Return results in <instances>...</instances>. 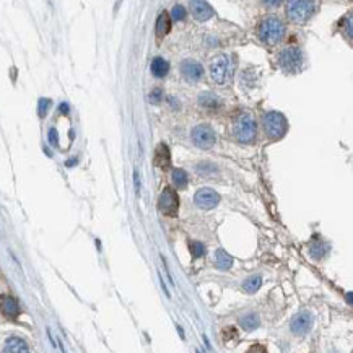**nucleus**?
<instances>
[{"instance_id":"f257e3e1","label":"nucleus","mask_w":353,"mask_h":353,"mask_svg":"<svg viewBox=\"0 0 353 353\" xmlns=\"http://www.w3.org/2000/svg\"><path fill=\"white\" fill-rule=\"evenodd\" d=\"M283 33H285V26L280 20L277 18H265L260 21L259 25V37L265 44L274 46L277 42H280V39L283 37Z\"/></svg>"},{"instance_id":"f03ea898","label":"nucleus","mask_w":353,"mask_h":353,"mask_svg":"<svg viewBox=\"0 0 353 353\" xmlns=\"http://www.w3.org/2000/svg\"><path fill=\"white\" fill-rule=\"evenodd\" d=\"M233 133L239 142L251 143L256 138V121L249 114H239L233 124Z\"/></svg>"},{"instance_id":"7ed1b4c3","label":"nucleus","mask_w":353,"mask_h":353,"mask_svg":"<svg viewBox=\"0 0 353 353\" xmlns=\"http://www.w3.org/2000/svg\"><path fill=\"white\" fill-rule=\"evenodd\" d=\"M314 10H316V3L309 0H295V2L287 3V15L295 23H304L311 18Z\"/></svg>"},{"instance_id":"20e7f679","label":"nucleus","mask_w":353,"mask_h":353,"mask_svg":"<svg viewBox=\"0 0 353 353\" xmlns=\"http://www.w3.org/2000/svg\"><path fill=\"white\" fill-rule=\"evenodd\" d=\"M264 127L269 138H280L287 130V121L280 112H267L264 117Z\"/></svg>"},{"instance_id":"39448f33","label":"nucleus","mask_w":353,"mask_h":353,"mask_svg":"<svg viewBox=\"0 0 353 353\" xmlns=\"http://www.w3.org/2000/svg\"><path fill=\"white\" fill-rule=\"evenodd\" d=\"M229 72H231V62H229V57H228V56L220 54V56H217V57L210 62L212 78L215 80L217 83H225V82H226Z\"/></svg>"},{"instance_id":"423d86ee","label":"nucleus","mask_w":353,"mask_h":353,"mask_svg":"<svg viewBox=\"0 0 353 353\" xmlns=\"http://www.w3.org/2000/svg\"><path fill=\"white\" fill-rule=\"evenodd\" d=\"M279 62L282 68H285L287 72H296L298 68L301 67V62H303L301 51H299L298 47H287V49H283L280 52Z\"/></svg>"},{"instance_id":"0eeeda50","label":"nucleus","mask_w":353,"mask_h":353,"mask_svg":"<svg viewBox=\"0 0 353 353\" xmlns=\"http://www.w3.org/2000/svg\"><path fill=\"white\" fill-rule=\"evenodd\" d=\"M215 132L208 124H200L195 126L192 129V142L195 143L199 148H210L215 143Z\"/></svg>"},{"instance_id":"6e6552de","label":"nucleus","mask_w":353,"mask_h":353,"mask_svg":"<svg viewBox=\"0 0 353 353\" xmlns=\"http://www.w3.org/2000/svg\"><path fill=\"white\" fill-rule=\"evenodd\" d=\"M179 208V199L176 191H173L171 187H166L163 191V194L160 195V210H161L164 215L168 217H174L178 213Z\"/></svg>"},{"instance_id":"1a4fd4ad","label":"nucleus","mask_w":353,"mask_h":353,"mask_svg":"<svg viewBox=\"0 0 353 353\" xmlns=\"http://www.w3.org/2000/svg\"><path fill=\"white\" fill-rule=\"evenodd\" d=\"M197 207L204 208V210H212V208H215L218 205V202H220V195H218V192H215L210 187H202L195 192V197H194Z\"/></svg>"},{"instance_id":"9d476101","label":"nucleus","mask_w":353,"mask_h":353,"mask_svg":"<svg viewBox=\"0 0 353 353\" xmlns=\"http://www.w3.org/2000/svg\"><path fill=\"white\" fill-rule=\"evenodd\" d=\"M291 332L296 335H304L308 334L313 327V314L309 311H301L298 313L291 321Z\"/></svg>"},{"instance_id":"9b49d317","label":"nucleus","mask_w":353,"mask_h":353,"mask_svg":"<svg viewBox=\"0 0 353 353\" xmlns=\"http://www.w3.org/2000/svg\"><path fill=\"white\" fill-rule=\"evenodd\" d=\"M189 8H191L192 17L199 21H207L208 18L213 17V8L207 2H202V0H194V2H191Z\"/></svg>"},{"instance_id":"f8f14e48","label":"nucleus","mask_w":353,"mask_h":353,"mask_svg":"<svg viewBox=\"0 0 353 353\" xmlns=\"http://www.w3.org/2000/svg\"><path fill=\"white\" fill-rule=\"evenodd\" d=\"M0 311L7 318H17L20 314V304L13 296L2 295L0 296Z\"/></svg>"},{"instance_id":"ddd939ff","label":"nucleus","mask_w":353,"mask_h":353,"mask_svg":"<svg viewBox=\"0 0 353 353\" xmlns=\"http://www.w3.org/2000/svg\"><path fill=\"white\" fill-rule=\"evenodd\" d=\"M181 73L187 80H199L204 73V67L195 61H184L181 64Z\"/></svg>"},{"instance_id":"4468645a","label":"nucleus","mask_w":353,"mask_h":353,"mask_svg":"<svg viewBox=\"0 0 353 353\" xmlns=\"http://www.w3.org/2000/svg\"><path fill=\"white\" fill-rule=\"evenodd\" d=\"M3 353H30L28 344L20 337H10L3 345Z\"/></svg>"},{"instance_id":"2eb2a0df","label":"nucleus","mask_w":353,"mask_h":353,"mask_svg":"<svg viewBox=\"0 0 353 353\" xmlns=\"http://www.w3.org/2000/svg\"><path fill=\"white\" fill-rule=\"evenodd\" d=\"M155 164L158 168H168L171 163V155H169V148L166 143H160L157 147V152H155Z\"/></svg>"},{"instance_id":"dca6fc26","label":"nucleus","mask_w":353,"mask_h":353,"mask_svg":"<svg viewBox=\"0 0 353 353\" xmlns=\"http://www.w3.org/2000/svg\"><path fill=\"white\" fill-rule=\"evenodd\" d=\"M169 72V64L166 59L163 57H155L152 61V73L155 77H164V75H168Z\"/></svg>"},{"instance_id":"f3484780","label":"nucleus","mask_w":353,"mask_h":353,"mask_svg":"<svg viewBox=\"0 0 353 353\" xmlns=\"http://www.w3.org/2000/svg\"><path fill=\"white\" fill-rule=\"evenodd\" d=\"M215 262H217V267H218V269H222V270H228V269H231V265H233V257L226 253V251L218 249V251H217V254H215Z\"/></svg>"},{"instance_id":"a211bd4d","label":"nucleus","mask_w":353,"mask_h":353,"mask_svg":"<svg viewBox=\"0 0 353 353\" xmlns=\"http://www.w3.org/2000/svg\"><path fill=\"white\" fill-rule=\"evenodd\" d=\"M171 30V20H169V15L166 12H163L161 15L158 17V21H157V34L161 37V36H166Z\"/></svg>"},{"instance_id":"6ab92c4d","label":"nucleus","mask_w":353,"mask_h":353,"mask_svg":"<svg viewBox=\"0 0 353 353\" xmlns=\"http://www.w3.org/2000/svg\"><path fill=\"white\" fill-rule=\"evenodd\" d=\"M239 324H241V327H243L244 330H254V329H257V327H259L260 321H259V316H257V314L249 313V314H246V316L241 318V321H239Z\"/></svg>"},{"instance_id":"aec40b11","label":"nucleus","mask_w":353,"mask_h":353,"mask_svg":"<svg viewBox=\"0 0 353 353\" xmlns=\"http://www.w3.org/2000/svg\"><path fill=\"white\" fill-rule=\"evenodd\" d=\"M262 285V277L260 275H251L249 279H246L243 283V288L246 293H256Z\"/></svg>"},{"instance_id":"412c9836","label":"nucleus","mask_w":353,"mask_h":353,"mask_svg":"<svg viewBox=\"0 0 353 353\" xmlns=\"http://www.w3.org/2000/svg\"><path fill=\"white\" fill-rule=\"evenodd\" d=\"M327 244H324V243H313L311 244V249H309V253H311V256L314 259H321V257H324L325 254H327Z\"/></svg>"},{"instance_id":"4be33fe9","label":"nucleus","mask_w":353,"mask_h":353,"mask_svg":"<svg viewBox=\"0 0 353 353\" xmlns=\"http://www.w3.org/2000/svg\"><path fill=\"white\" fill-rule=\"evenodd\" d=\"M187 174H186V171L183 169H174V173H173V181H174V184L176 187H179V189H184V187L187 186Z\"/></svg>"},{"instance_id":"5701e85b","label":"nucleus","mask_w":353,"mask_h":353,"mask_svg":"<svg viewBox=\"0 0 353 353\" xmlns=\"http://www.w3.org/2000/svg\"><path fill=\"white\" fill-rule=\"evenodd\" d=\"M189 251H191V254H192V257L194 259H199V257H202V256H205V253H207L205 246L202 243H197V241L189 243Z\"/></svg>"},{"instance_id":"b1692460","label":"nucleus","mask_w":353,"mask_h":353,"mask_svg":"<svg viewBox=\"0 0 353 353\" xmlns=\"http://www.w3.org/2000/svg\"><path fill=\"white\" fill-rule=\"evenodd\" d=\"M200 104L208 106V108H213V106L218 104V98H217L215 95H212V93L200 95Z\"/></svg>"},{"instance_id":"393cba45","label":"nucleus","mask_w":353,"mask_h":353,"mask_svg":"<svg viewBox=\"0 0 353 353\" xmlns=\"http://www.w3.org/2000/svg\"><path fill=\"white\" fill-rule=\"evenodd\" d=\"M49 108H51V99H47V98L39 99V108H37V111H39V117H46Z\"/></svg>"},{"instance_id":"a878e982","label":"nucleus","mask_w":353,"mask_h":353,"mask_svg":"<svg viewBox=\"0 0 353 353\" xmlns=\"http://www.w3.org/2000/svg\"><path fill=\"white\" fill-rule=\"evenodd\" d=\"M171 15H173V18H174L176 21L184 20V18H186V8L181 7V5H176V7L171 10Z\"/></svg>"},{"instance_id":"bb28decb","label":"nucleus","mask_w":353,"mask_h":353,"mask_svg":"<svg viewBox=\"0 0 353 353\" xmlns=\"http://www.w3.org/2000/svg\"><path fill=\"white\" fill-rule=\"evenodd\" d=\"M197 171H199V173H213L215 168L210 166L208 163H200V166H197Z\"/></svg>"},{"instance_id":"cd10ccee","label":"nucleus","mask_w":353,"mask_h":353,"mask_svg":"<svg viewBox=\"0 0 353 353\" xmlns=\"http://www.w3.org/2000/svg\"><path fill=\"white\" fill-rule=\"evenodd\" d=\"M150 99H152V103H158V101L161 99V90L160 88L153 90L152 95H150Z\"/></svg>"},{"instance_id":"c85d7f7f","label":"nucleus","mask_w":353,"mask_h":353,"mask_svg":"<svg viewBox=\"0 0 353 353\" xmlns=\"http://www.w3.org/2000/svg\"><path fill=\"white\" fill-rule=\"evenodd\" d=\"M248 353H267V350H265V347H262V345H253L248 350Z\"/></svg>"},{"instance_id":"c756f323","label":"nucleus","mask_w":353,"mask_h":353,"mask_svg":"<svg viewBox=\"0 0 353 353\" xmlns=\"http://www.w3.org/2000/svg\"><path fill=\"white\" fill-rule=\"evenodd\" d=\"M49 142H51V145L57 147V132H56V129L49 130Z\"/></svg>"},{"instance_id":"7c9ffc66","label":"nucleus","mask_w":353,"mask_h":353,"mask_svg":"<svg viewBox=\"0 0 353 353\" xmlns=\"http://www.w3.org/2000/svg\"><path fill=\"white\" fill-rule=\"evenodd\" d=\"M135 187H137V192L140 191V179H138V174L135 173Z\"/></svg>"},{"instance_id":"2f4dec72","label":"nucleus","mask_w":353,"mask_h":353,"mask_svg":"<svg viewBox=\"0 0 353 353\" xmlns=\"http://www.w3.org/2000/svg\"><path fill=\"white\" fill-rule=\"evenodd\" d=\"M61 111L64 112V114H67V112H68V106H67L65 103H64V104H61Z\"/></svg>"},{"instance_id":"473e14b6","label":"nucleus","mask_w":353,"mask_h":353,"mask_svg":"<svg viewBox=\"0 0 353 353\" xmlns=\"http://www.w3.org/2000/svg\"><path fill=\"white\" fill-rule=\"evenodd\" d=\"M265 5H270V7H277V5H280V2H265Z\"/></svg>"},{"instance_id":"72a5a7b5","label":"nucleus","mask_w":353,"mask_h":353,"mask_svg":"<svg viewBox=\"0 0 353 353\" xmlns=\"http://www.w3.org/2000/svg\"><path fill=\"white\" fill-rule=\"evenodd\" d=\"M75 163H77V160H70V161H67V166H75Z\"/></svg>"},{"instance_id":"f704fd0d","label":"nucleus","mask_w":353,"mask_h":353,"mask_svg":"<svg viewBox=\"0 0 353 353\" xmlns=\"http://www.w3.org/2000/svg\"><path fill=\"white\" fill-rule=\"evenodd\" d=\"M347 301L352 304V293H349V295H347Z\"/></svg>"},{"instance_id":"c9c22d12","label":"nucleus","mask_w":353,"mask_h":353,"mask_svg":"<svg viewBox=\"0 0 353 353\" xmlns=\"http://www.w3.org/2000/svg\"><path fill=\"white\" fill-rule=\"evenodd\" d=\"M197 353H200V352H197Z\"/></svg>"}]
</instances>
